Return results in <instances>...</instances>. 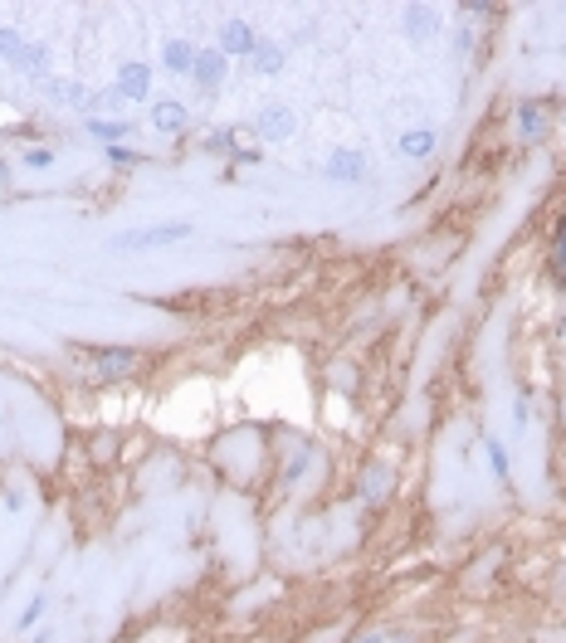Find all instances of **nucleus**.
<instances>
[{
	"mask_svg": "<svg viewBox=\"0 0 566 643\" xmlns=\"http://www.w3.org/2000/svg\"><path fill=\"white\" fill-rule=\"evenodd\" d=\"M195 224L186 220H172V224H147V230H122L108 239V249H162V244H181V239H191Z\"/></svg>",
	"mask_w": 566,
	"mask_h": 643,
	"instance_id": "obj_1",
	"label": "nucleus"
},
{
	"mask_svg": "<svg viewBox=\"0 0 566 643\" xmlns=\"http://www.w3.org/2000/svg\"><path fill=\"white\" fill-rule=\"evenodd\" d=\"M259 49V35H254L249 20H225V35H220V54L225 59H245V54Z\"/></svg>",
	"mask_w": 566,
	"mask_h": 643,
	"instance_id": "obj_2",
	"label": "nucleus"
},
{
	"mask_svg": "<svg viewBox=\"0 0 566 643\" xmlns=\"http://www.w3.org/2000/svg\"><path fill=\"white\" fill-rule=\"evenodd\" d=\"M259 137H264V141H288V137H293V112L278 108V103H268V108L259 112Z\"/></svg>",
	"mask_w": 566,
	"mask_h": 643,
	"instance_id": "obj_3",
	"label": "nucleus"
},
{
	"mask_svg": "<svg viewBox=\"0 0 566 643\" xmlns=\"http://www.w3.org/2000/svg\"><path fill=\"white\" fill-rule=\"evenodd\" d=\"M152 88V68L147 64H122L118 68V93L122 98H147Z\"/></svg>",
	"mask_w": 566,
	"mask_h": 643,
	"instance_id": "obj_4",
	"label": "nucleus"
},
{
	"mask_svg": "<svg viewBox=\"0 0 566 643\" xmlns=\"http://www.w3.org/2000/svg\"><path fill=\"white\" fill-rule=\"evenodd\" d=\"M225 68H230V59H225L220 49H201V54H195V68H191V74L201 78L205 88H215V83L225 78Z\"/></svg>",
	"mask_w": 566,
	"mask_h": 643,
	"instance_id": "obj_5",
	"label": "nucleus"
},
{
	"mask_svg": "<svg viewBox=\"0 0 566 643\" xmlns=\"http://www.w3.org/2000/svg\"><path fill=\"white\" fill-rule=\"evenodd\" d=\"M89 361L98 366V376H127L137 366V351H89Z\"/></svg>",
	"mask_w": 566,
	"mask_h": 643,
	"instance_id": "obj_6",
	"label": "nucleus"
},
{
	"mask_svg": "<svg viewBox=\"0 0 566 643\" xmlns=\"http://www.w3.org/2000/svg\"><path fill=\"white\" fill-rule=\"evenodd\" d=\"M195 45H186V39H166V49H162V64L172 68V74H191L195 68Z\"/></svg>",
	"mask_w": 566,
	"mask_h": 643,
	"instance_id": "obj_7",
	"label": "nucleus"
},
{
	"mask_svg": "<svg viewBox=\"0 0 566 643\" xmlns=\"http://www.w3.org/2000/svg\"><path fill=\"white\" fill-rule=\"evenodd\" d=\"M152 127H157V132H181V127H186V108H181L176 98H166V103L152 108Z\"/></svg>",
	"mask_w": 566,
	"mask_h": 643,
	"instance_id": "obj_8",
	"label": "nucleus"
},
{
	"mask_svg": "<svg viewBox=\"0 0 566 643\" xmlns=\"http://www.w3.org/2000/svg\"><path fill=\"white\" fill-rule=\"evenodd\" d=\"M362 171H366V156L362 151H337L332 161H328V176L332 181H357Z\"/></svg>",
	"mask_w": 566,
	"mask_h": 643,
	"instance_id": "obj_9",
	"label": "nucleus"
},
{
	"mask_svg": "<svg viewBox=\"0 0 566 643\" xmlns=\"http://www.w3.org/2000/svg\"><path fill=\"white\" fill-rule=\"evenodd\" d=\"M395 147H401V156H415V161H420V156L435 151V132H430V127H415V132H405Z\"/></svg>",
	"mask_w": 566,
	"mask_h": 643,
	"instance_id": "obj_10",
	"label": "nucleus"
},
{
	"mask_svg": "<svg viewBox=\"0 0 566 643\" xmlns=\"http://www.w3.org/2000/svg\"><path fill=\"white\" fill-rule=\"evenodd\" d=\"M16 68H20V74H45V68H49V45H25L20 49V59H16Z\"/></svg>",
	"mask_w": 566,
	"mask_h": 643,
	"instance_id": "obj_11",
	"label": "nucleus"
},
{
	"mask_svg": "<svg viewBox=\"0 0 566 643\" xmlns=\"http://www.w3.org/2000/svg\"><path fill=\"white\" fill-rule=\"evenodd\" d=\"M20 49H25V35L10 30V25H0V64H16Z\"/></svg>",
	"mask_w": 566,
	"mask_h": 643,
	"instance_id": "obj_12",
	"label": "nucleus"
},
{
	"mask_svg": "<svg viewBox=\"0 0 566 643\" xmlns=\"http://www.w3.org/2000/svg\"><path fill=\"white\" fill-rule=\"evenodd\" d=\"M89 132H93V137H103L108 147H118V137H132V127H127V122H103V118H93V122H89Z\"/></svg>",
	"mask_w": 566,
	"mask_h": 643,
	"instance_id": "obj_13",
	"label": "nucleus"
},
{
	"mask_svg": "<svg viewBox=\"0 0 566 643\" xmlns=\"http://www.w3.org/2000/svg\"><path fill=\"white\" fill-rule=\"evenodd\" d=\"M254 64H259V74H278V68H283V49L278 45H259V49H254Z\"/></svg>",
	"mask_w": 566,
	"mask_h": 643,
	"instance_id": "obj_14",
	"label": "nucleus"
},
{
	"mask_svg": "<svg viewBox=\"0 0 566 643\" xmlns=\"http://www.w3.org/2000/svg\"><path fill=\"white\" fill-rule=\"evenodd\" d=\"M488 463H493V473H498V482H508V449L498 444V439H488Z\"/></svg>",
	"mask_w": 566,
	"mask_h": 643,
	"instance_id": "obj_15",
	"label": "nucleus"
},
{
	"mask_svg": "<svg viewBox=\"0 0 566 643\" xmlns=\"http://www.w3.org/2000/svg\"><path fill=\"white\" fill-rule=\"evenodd\" d=\"M25 166H30V171H49L54 166V151L49 147H30V151H25Z\"/></svg>",
	"mask_w": 566,
	"mask_h": 643,
	"instance_id": "obj_16",
	"label": "nucleus"
},
{
	"mask_svg": "<svg viewBox=\"0 0 566 643\" xmlns=\"http://www.w3.org/2000/svg\"><path fill=\"white\" fill-rule=\"evenodd\" d=\"M45 605H49V599H45V595H35L30 605H25V614H20V628H30V624L39 619V614H45Z\"/></svg>",
	"mask_w": 566,
	"mask_h": 643,
	"instance_id": "obj_17",
	"label": "nucleus"
},
{
	"mask_svg": "<svg viewBox=\"0 0 566 643\" xmlns=\"http://www.w3.org/2000/svg\"><path fill=\"white\" fill-rule=\"evenodd\" d=\"M108 161H112V166H137L142 156H137L132 147H108Z\"/></svg>",
	"mask_w": 566,
	"mask_h": 643,
	"instance_id": "obj_18",
	"label": "nucleus"
},
{
	"mask_svg": "<svg viewBox=\"0 0 566 643\" xmlns=\"http://www.w3.org/2000/svg\"><path fill=\"white\" fill-rule=\"evenodd\" d=\"M522 127H528V132H537V127H542V118H537V108H522Z\"/></svg>",
	"mask_w": 566,
	"mask_h": 643,
	"instance_id": "obj_19",
	"label": "nucleus"
},
{
	"mask_svg": "<svg viewBox=\"0 0 566 643\" xmlns=\"http://www.w3.org/2000/svg\"><path fill=\"white\" fill-rule=\"evenodd\" d=\"M357 643H381V638H376V634H366V638H357Z\"/></svg>",
	"mask_w": 566,
	"mask_h": 643,
	"instance_id": "obj_20",
	"label": "nucleus"
}]
</instances>
